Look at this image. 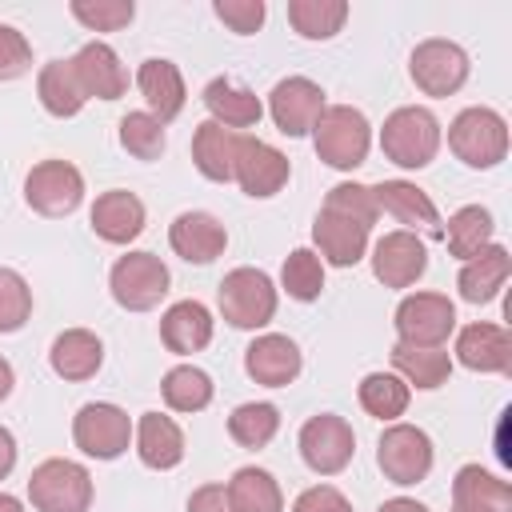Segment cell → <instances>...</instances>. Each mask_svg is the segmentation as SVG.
Returning <instances> with one entry per match:
<instances>
[{
	"label": "cell",
	"mask_w": 512,
	"mask_h": 512,
	"mask_svg": "<svg viewBox=\"0 0 512 512\" xmlns=\"http://www.w3.org/2000/svg\"><path fill=\"white\" fill-rule=\"evenodd\" d=\"M312 144H316V156L328 164V168H340V172H352L364 164L368 156V144H372V128L364 120L360 108L352 104H332L320 112L316 128H312Z\"/></svg>",
	"instance_id": "1"
},
{
	"label": "cell",
	"mask_w": 512,
	"mask_h": 512,
	"mask_svg": "<svg viewBox=\"0 0 512 512\" xmlns=\"http://www.w3.org/2000/svg\"><path fill=\"white\" fill-rule=\"evenodd\" d=\"M380 148L400 168H424L440 152V120L420 104H404L384 120Z\"/></svg>",
	"instance_id": "2"
},
{
	"label": "cell",
	"mask_w": 512,
	"mask_h": 512,
	"mask_svg": "<svg viewBox=\"0 0 512 512\" xmlns=\"http://www.w3.org/2000/svg\"><path fill=\"white\" fill-rule=\"evenodd\" d=\"M28 500L36 512H88L92 508V476L76 460H44L28 476Z\"/></svg>",
	"instance_id": "3"
},
{
	"label": "cell",
	"mask_w": 512,
	"mask_h": 512,
	"mask_svg": "<svg viewBox=\"0 0 512 512\" xmlns=\"http://www.w3.org/2000/svg\"><path fill=\"white\" fill-rule=\"evenodd\" d=\"M448 148L468 168H496L508 156V124L492 108H464L448 124Z\"/></svg>",
	"instance_id": "4"
},
{
	"label": "cell",
	"mask_w": 512,
	"mask_h": 512,
	"mask_svg": "<svg viewBox=\"0 0 512 512\" xmlns=\"http://www.w3.org/2000/svg\"><path fill=\"white\" fill-rule=\"evenodd\" d=\"M220 312L232 328H264L276 316V288L260 268H232L220 280Z\"/></svg>",
	"instance_id": "5"
},
{
	"label": "cell",
	"mask_w": 512,
	"mask_h": 512,
	"mask_svg": "<svg viewBox=\"0 0 512 512\" xmlns=\"http://www.w3.org/2000/svg\"><path fill=\"white\" fill-rule=\"evenodd\" d=\"M108 284H112V296H116L120 308H128V312H148V308H156V304L164 300V292H168V268H164V260L152 256V252H128V256H120V260L112 264Z\"/></svg>",
	"instance_id": "6"
},
{
	"label": "cell",
	"mask_w": 512,
	"mask_h": 512,
	"mask_svg": "<svg viewBox=\"0 0 512 512\" xmlns=\"http://www.w3.org/2000/svg\"><path fill=\"white\" fill-rule=\"evenodd\" d=\"M376 464L392 484H420L432 472V440L416 424H392L384 428L376 444Z\"/></svg>",
	"instance_id": "7"
},
{
	"label": "cell",
	"mask_w": 512,
	"mask_h": 512,
	"mask_svg": "<svg viewBox=\"0 0 512 512\" xmlns=\"http://www.w3.org/2000/svg\"><path fill=\"white\" fill-rule=\"evenodd\" d=\"M24 200L40 216H68L84 200V176L68 160H40L24 180Z\"/></svg>",
	"instance_id": "8"
},
{
	"label": "cell",
	"mask_w": 512,
	"mask_h": 512,
	"mask_svg": "<svg viewBox=\"0 0 512 512\" xmlns=\"http://www.w3.org/2000/svg\"><path fill=\"white\" fill-rule=\"evenodd\" d=\"M452 328H456V308H452V300L440 296V292L404 296L400 308H396V336H400V344L440 348Z\"/></svg>",
	"instance_id": "9"
},
{
	"label": "cell",
	"mask_w": 512,
	"mask_h": 512,
	"mask_svg": "<svg viewBox=\"0 0 512 512\" xmlns=\"http://www.w3.org/2000/svg\"><path fill=\"white\" fill-rule=\"evenodd\" d=\"M72 440H76V448H80L84 456L116 460V456L128 448V440H132V420H128L124 408L96 400V404H84V408L76 412V420H72Z\"/></svg>",
	"instance_id": "10"
},
{
	"label": "cell",
	"mask_w": 512,
	"mask_h": 512,
	"mask_svg": "<svg viewBox=\"0 0 512 512\" xmlns=\"http://www.w3.org/2000/svg\"><path fill=\"white\" fill-rule=\"evenodd\" d=\"M356 452V436H352V424L344 416H332V412H320L312 416L304 428H300V456L312 472L320 476H336L348 468Z\"/></svg>",
	"instance_id": "11"
},
{
	"label": "cell",
	"mask_w": 512,
	"mask_h": 512,
	"mask_svg": "<svg viewBox=\"0 0 512 512\" xmlns=\"http://www.w3.org/2000/svg\"><path fill=\"white\" fill-rule=\"evenodd\" d=\"M408 72H412V80H416L420 92H428V96H452L468 80V52L460 44H452V40L432 36V40L416 44V52L408 60Z\"/></svg>",
	"instance_id": "12"
},
{
	"label": "cell",
	"mask_w": 512,
	"mask_h": 512,
	"mask_svg": "<svg viewBox=\"0 0 512 512\" xmlns=\"http://www.w3.org/2000/svg\"><path fill=\"white\" fill-rule=\"evenodd\" d=\"M324 108H328V104H324V92H320V84L308 80V76H288V80H280V84L268 92V112H272V120H276V128H280L284 136H304V132H312Z\"/></svg>",
	"instance_id": "13"
},
{
	"label": "cell",
	"mask_w": 512,
	"mask_h": 512,
	"mask_svg": "<svg viewBox=\"0 0 512 512\" xmlns=\"http://www.w3.org/2000/svg\"><path fill=\"white\" fill-rule=\"evenodd\" d=\"M428 268V248L416 232H388L372 248V272L384 288H412Z\"/></svg>",
	"instance_id": "14"
},
{
	"label": "cell",
	"mask_w": 512,
	"mask_h": 512,
	"mask_svg": "<svg viewBox=\"0 0 512 512\" xmlns=\"http://www.w3.org/2000/svg\"><path fill=\"white\" fill-rule=\"evenodd\" d=\"M288 176H292V164H288V156H284L280 148H272V144H264V140H252V136L240 140V156H236L232 180H236L248 196L268 200V196H276V192L288 184Z\"/></svg>",
	"instance_id": "15"
},
{
	"label": "cell",
	"mask_w": 512,
	"mask_h": 512,
	"mask_svg": "<svg viewBox=\"0 0 512 512\" xmlns=\"http://www.w3.org/2000/svg\"><path fill=\"white\" fill-rule=\"evenodd\" d=\"M372 200H376V208H384L392 220H400L404 224V232H432V236H440L444 228H440V212H436V204L428 200V192L424 188H416V184H408V180H384V184H376L372 188Z\"/></svg>",
	"instance_id": "16"
},
{
	"label": "cell",
	"mask_w": 512,
	"mask_h": 512,
	"mask_svg": "<svg viewBox=\"0 0 512 512\" xmlns=\"http://www.w3.org/2000/svg\"><path fill=\"white\" fill-rule=\"evenodd\" d=\"M168 244L188 264H212L224 252L228 232L212 212H180L168 228Z\"/></svg>",
	"instance_id": "17"
},
{
	"label": "cell",
	"mask_w": 512,
	"mask_h": 512,
	"mask_svg": "<svg viewBox=\"0 0 512 512\" xmlns=\"http://www.w3.org/2000/svg\"><path fill=\"white\" fill-rule=\"evenodd\" d=\"M300 348L280 336V332H268V336H256L248 348H244V368L256 384H268V388H284L300 376Z\"/></svg>",
	"instance_id": "18"
},
{
	"label": "cell",
	"mask_w": 512,
	"mask_h": 512,
	"mask_svg": "<svg viewBox=\"0 0 512 512\" xmlns=\"http://www.w3.org/2000/svg\"><path fill=\"white\" fill-rule=\"evenodd\" d=\"M456 360L472 372H512V336L500 324H468L456 336Z\"/></svg>",
	"instance_id": "19"
},
{
	"label": "cell",
	"mask_w": 512,
	"mask_h": 512,
	"mask_svg": "<svg viewBox=\"0 0 512 512\" xmlns=\"http://www.w3.org/2000/svg\"><path fill=\"white\" fill-rule=\"evenodd\" d=\"M72 68H76V76H80L84 96L116 100V96L128 92V72H124L120 56H116L104 40H88V44L72 56Z\"/></svg>",
	"instance_id": "20"
},
{
	"label": "cell",
	"mask_w": 512,
	"mask_h": 512,
	"mask_svg": "<svg viewBox=\"0 0 512 512\" xmlns=\"http://www.w3.org/2000/svg\"><path fill=\"white\" fill-rule=\"evenodd\" d=\"M92 232L108 244H128L144 232V204L136 192H124V188H112L104 196H96L92 204Z\"/></svg>",
	"instance_id": "21"
},
{
	"label": "cell",
	"mask_w": 512,
	"mask_h": 512,
	"mask_svg": "<svg viewBox=\"0 0 512 512\" xmlns=\"http://www.w3.org/2000/svg\"><path fill=\"white\" fill-rule=\"evenodd\" d=\"M136 84H140V96L148 100V112L160 124H168V120L180 116L188 92H184V76H180V68L172 60H160V56L144 60L140 72H136Z\"/></svg>",
	"instance_id": "22"
},
{
	"label": "cell",
	"mask_w": 512,
	"mask_h": 512,
	"mask_svg": "<svg viewBox=\"0 0 512 512\" xmlns=\"http://www.w3.org/2000/svg\"><path fill=\"white\" fill-rule=\"evenodd\" d=\"M312 240H316V248H320V256H324L328 264L348 268V264H356V260L364 256V248H368V228L356 224V220H348V216H340V212L320 208V216H316V224H312Z\"/></svg>",
	"instance_id": "23"
},
{
	"label": "cell",
	"mask_w": 512,
	"mask_h": 512,
	"mask_svg": "<svg viewBox=\"0 0 512 512\" xmlns=\"http://www.w3.org/2000/svg\"><path fill=\"white\" fill-rule=\"evenodd\" d=\"M508 272H512L508 248L488 244V248H480L472 260H464V268H460V276H456V288H460V296H464L468 304H488V300L500 296Z\"/></svg>",
	"instance_id": "24"
},
{
	"label": "cell",
	"mask_w": 512,
	"mask_h": 512,
	"mask_svg": "<svg viewBox=\"0 0 512 512\" xmlns=\"http://www.w3.org/2000/svg\"><path fill=\"white\" fill-rule=\"evenodd\" d=\"M240 140H244V132H232V128H220L216 120H204L196 128V136H192V160H196L200 176H208L216 184L232 180L236 156H240Z\"/></svg>",
	"instance_id": "25"
},
{
	"label": "cell",
	"mask_w": 512,
	"mask_h": 512,
	"mask_svg": "<svg viewBox=\"0 0 512 512\" xmlns=\"http://www.w3.org/2000/svg\"><path fill=\"white\" fill-rule=\"evenodd\" d=\"M204 108L212 112V120L220 124V128H252V124H260V116H264V104H260V96L256 92H248L244 84H236V80H228V76H216L208 88H204Z\"/></svg>",
	"instance_id": "26"
},
{
	"label": "cell",
	"mask_w": 512,
	"mask_h": 512,
	"mask_svg": "<svg viewBox=\"0 0 512 512\" xmlns=\"http://www.w3.org/2000/svg\"><path fill=\"white\" fill-rule=\"evenodd\" d=\"M160 340H164L172 352H180V356L208 348V340H212V312H208L200 300H180V304H172V308L160 316Z\"/></svg>",
	"instance_id": "27"
},
{
	"label": "cell",
	"mask_w": 512,
	"mask_h": 512,
	"mask_svg": "<svg viewBox=\"0 0 512 512\" xmlns=\"http://www.w3.org/2000/svg\"><path fill=\"white\" fill-rule=\"evenodd\" d=\"M136 452L148 468H176L184 460V432L164 412H144L136 424Z\"/></svg>",
	"instance_id": "28"
},
{
	"label": "cell",
	"mask_w": 512,
	"mask_h": 512,
	"mask_svg": "<svg viewBox=\"0 0 512 512\" xmlns=\"http://www.w3.org/2000/svg\"><path fill=\"white\" fill-rule=\"evenodd\" d=\"M52 372L64 376V380H88L96 376V368L104 364V344L88 332V328H68L52 340Z\"/></svg>",
	"instance_id": "29"
},
{
	"label": "cell",
	"mask_w": 512,
	"mask_h": 512,
	"mask_svg": "<svg viewBox=\"0 0 512 512\" xmlns=\"http://www.w3.org/2000/svg\"><path fill=\"white\" fill-rule=\"evenodd\" d=\"M392 368L404 384H416L424 392L440 388L452 376V356L444 348H416V344H392Z\"/></svg>",
	"instance_id": "30"
},
{
	"label": "cell",
	"mask_w": 512,
	"mask_h": 512,
	"mask_svg": "<svg viewBox=\"0 0 512 512\" xmlns=\"http://www.w3.org/2000/svg\"><path fill=\"white\" fill-rule=\"evenodd\" d=\"M452 504L484 508V512H508L512 508V488H508V480L484 472L480 464H464L452 480Z\"/></svg>",
	"instance_id": "31"
},
{
	"label": "cell",
	"mask_w": 512,
	"mask_h": 512,
	"mask_svg": "<svg viewBox=\"0 0 512 512\" xmlns=\"http://www.w3.org/2000/svg\"><path fill=\"white\" fill-rule=\"evenodd\" d=\"M36 96H40V104L52 112V116H76L80 108H84V88H80V76H76V68H72V60H52V64H44L40 68V76H36Z\"/></svg>",
	"instance_id": "32"
},
{
	"label": "cell",
	"mask_w": 512,
	"mask_h": 512,
	"mask_svg": "<svg viewBox=\"0 0 512 512\" xmlns=\"http://www.w3.org/2000/svg\"><path fill=\"white\" fill-rule=\"evenodd\" d=\"M228 504L232 512H284L280 484L264 468H240L228 480Z\"/></svg>",
	"instance_id": "33"
},
{
	"label": "cell",
	"mask_w": 512,
	"mask_h": 512,
	"mask_svg": "<svg viewBox=\"0 0 512 512\" xmlns=\"http://www.w3.org/2000/svg\"><path fill=\"white\" fill-rule=\"evenodd\" d=\"M348 20L344 0H288V24L304 40H332Z\"/></svg>",
	"instance_id": "34"
},
{
	"label": "cell",
	"mask_w": 512,
	"mask_h": 512,
	"mask_svg": "<svg viewBox=\"0 0 512 512\" xmlns=\"http://www.w3.org/2000/svg\"><path fill=\"white\" fill-rule=\"evenodd\" d=\"M444 240H448V252H452L456 260H472L480 248L492 244V212L480 208V204H468V208L452 212Z\"/></svg>",
	"instance_id": "35"
},
{
	"label": "cell",
	"mask_w": 512,
	"mask_h": 512,
	"mask_svg": "<svg viewBox=\"0 0 512 512\" xmlns=\"http://www.w3.org/2000/svg\"><path fill=\"white\" fill-rule=\"evenodd\" d=\"M408 384L396 372H368L360 380V408L376 420H396L408 408Z\"/></svg>",
	"instance_id": "36"
},
{
	"label": "cell",
	"mask_w": 512,
	"mask_h": 512,
	"mask_svg": "<svg viewBox=\"0 0 512 512\" xmlns=\"http://www.w3.org/2000/svg\"><path fill=\"white\" fill-rule=\"evenodd\" d=\"M160 392H164V404L172 412H200V408L212 404V380H208V372H200L192 364H180V368L164 372Z\"/></svg>",
	"instance_id": "37"
},
{
	"label": "cell",
	"mask_w": 512,
	"mask_h": 512,
	"mask_svg": "<svg viewBox=\"0 0 512 512\" xmlns=\"http://www.w3.org/2000/svg\"><path fill=\"white\" fill-rule=\"evenodd\" d=\"M280 428V412L276 404H264V400H252V404H240L232 416H228V432L240 448H264Z\"/></svg>",
	"instance_id": "38"
},
{
	"label": "cell",
	"mask_w": 512,
	"mask_h": 512,
	"mask_svg": "<svg viewBox=\"0 0 512 512\" xmlns=\"http://www.w3.org/2000/svg\"><path fill=\"white\" fill-rule=\"evenodd\" d=\"M280 284H284V292L292 300H316L324 292V264H320V256L308 252V248L288 252V260L280 268Z\"/></svg>",
	"instance_id": "39"
},
{
	"label": "cell",
	"mask_w": 512,
	"mask_h": 512,
	"mask_svg": "<svg viewBox=\"0 0 512 512\" xmlns=\"http://www.w3.org/2000/svg\"><path fill=\"white\" fill-rule=\"evenodd\" d=\"M120 144L136 160H156L164 152V124L152 112H128L120 120Z\"/></svg>",
	"instance_id": "40"
},
{
	"label": "cell",
	"mask_w": 512,
	"mask_h": 512,
	"mask_svg": "<svg viewBox=\"0 0 512 512\" xmlns=\"http://www.w3.org/2000/svg\"><path fill=\"white\" fill-rule=\"evenodd\" d=\"M32 316V288L20 272L0 268V332H16L24 328V320Z\"/></svg>",
	"instance_id": "41"
},
{
	"label": "cell",
	"mask_w": 512,
	"mask_h": 512,
	"mask_svg": "<svg viewBox=\"0 0 512 512\" xmlns=\"http://www.w3.org/2000/svg\"><path fill=\"white\" fill-rule=\"evenodd\" d=\"M72 16L92 32H116L136 16L132 0H72Z\"/></svg>",
	"instance_id": "42"
},
{
	"label": "cell",
	"mask_w": 512,
	"mask_h": 512,
	"mask_svg": "<svg viewBox=\"0 0 512 512\" xmlns=\"http://www.w3.org/2000/svg\"><path fill=\"white\" fill-rule=\"evenodd\" d=\"M324 208H328V212H340V216H348V220H356V224H364V228H372L376 216H380V208H376V200H372V188H364V184H336V188L328 192Z\"/></svg>",
	"instance_id": "43"
},
{
	"label": "cell",
	"mask_w": 512,
	"mask_h": 512,
	"mask_svg": "<svg viewBox=\"0 0 512 512\" xmlns=\"http://www.w3.org/2000/svg\"><path fill=\"white\" fill-rule=\"evenodd\" d=\"M32 68V44L12 24H0V80H16Z\"/></svg>",
	"instance_id": "44"
},
{
	"label": "cell",
	"mask_w": 512,
	"mask_h": 512,
	"mask_svg": "<svg viewBox=\"0 0 512 512\" xmlns=\"http://www.w3.org/2000/svg\"><path fill=\"white\" fill-rule=\"evenodd\" d=\"M264 12V0H216V16L240 36H252L264 24Z\"/></svg>",
	"instance_id": "45"
},
{
	"label": "cell",
	"mask_w": 512,
	"mask_h": 512,
	"mask_svg": "<svg viewBox=\"0 0 512 512\" xmlns=\"http://www.w3.org/2000/svg\"><path fill=\"white\" fill-rule=\"evenodd\" d=\"M292 512H352V504H348V496H344L340 488H332V484H312V488H304V492L296 496Z\"/></svg>",
	"instance_id": "46"
},
{
	"label": "cell",
	"mask_w": 512,
	"mask_h": 512,
	"mask_svg": "<svg viewBox=\"0 0 512 512\" xmlns=\"http://www.w3.org/2000/svg\"><path fill=\"white\" fill-rule=\"evenodd\" d=\"M188 512H232L228 488H224V484H204V488H196L192 500H188Z\"/></svg>",
	"instance_id": "47"
},
{
	"label": "cell",
	"mask_w": 512,
	"mask_h": 512,
	"mask_svg": "<svg viewBox=\"0 0 512 512\" xmlns=\"http://www.w3.org/2000/svg\"><path fill=\"white\" fill-rule=\"evenodd\" d=\"M12 468H16V440H12V432L0 424V480H4Z\"/></svg>",
	"instance_id": "48"
},
{
	"label": "cell",
	"mask_w": 512,
	"mask_h": 512,
	"mask_svg": "<svg viewBox=\"0 0 512 512\" xmlns=\"http://www.w3.org/2000/svg\"><path fill=\"white\" fill-rule=\"evenodd\" d=\"M376 512H428L420 500H408V496H396V500H384Z\"/></svg>",
	"instance_id": "49"
},
{
	"label": "cell",
	"mask_w": 512,
	"mask_h": 512,
	"mask_svg": "<svg viewBox=\"0 0 512 512\" xmlns=\"http://www.w3.org/2000/svg\"><path fill=\"white\" fill-rule=\"evenodd\" d=\"M12 384H16V376H12V364H8L4 356H0V400H8Z\"/></svg>",
	"instance_id": "50"
},
{
	"label": "cell",
	"mask_w": 512,
	"mask_h": 512,
	"mask_svg": "<svg viewBox=\"0 0 512 512\" xmlns=\"http://www.w3.org/2000/svg\"><path fill=\"white\" fill-rule=\"evenodd\" d=\"M0 512H24V504H20L16 496H8V492H0Z\"/></svg>",
	"instance_id": "51"
},
{
	"label": "cell",
	"mask_w": 512,
	"mask_h": 512,
	"mask_svg": "<svg viewBox=\"0 0 512 512\" xmlns=\"http://www.w3.org/2000/svg\"><path fill=\"white\" fill-rule=\"evenodd\" d=\"M452 512H484V508H464V504H452Z\"/></svg>",
	"instance_id": "52"
}]
</instances>
